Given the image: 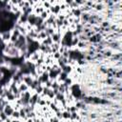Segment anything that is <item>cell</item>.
<instances>
[{
  "instance_id": "obj_6",
  "label": "cell",
  "mask_w": 122,
  "mask_h": 122,
  "mask_svg": "<svg viewBox=\"0 0 122 122\" xmlns=\"http://www.w3.org/2000/svg\"><path fill=\"white\" fill-rule=\"evenodd\" d=\"M60 120L57 118V117H55V116H53V117H51V122H59Z\"/></svg>"
},
{
  "instance_id": "obj_2",
  "label": "cell",
  "mask_w": 122,
  "mask_h": 122,
  "mask_svg": "<svg viewBox=\"0 0 122 122\" xmlns=\"http://www.w3.org/2000/svg\"><path fill=\"white\" fill-rule=\"evenodd\" d=\"M13 111H14V109H13V107H12L10 104H7V105L3 108V112L6 113V115H7L8 117H11V114H12Z\"/></svg>"
},
{
  "instance_id": "obj_5",
  "label": "cell",
  "mask_w": 122,
  "mask_h": 122,
  "mask_svg": "<svg viewBox=\"0 0 122 122\" xmlns=\"http://www.w3.org/2000/svg\"><path fill=\"white\" fill-rule=\"evenodd\" d=\"M11 118H12V119H15V120H19V118H20L19 111L14 110V111H13V112H12V114H11Z\"/></svg>"
},
{
  "instance_id": "obj_1",
  "label": "cell",
  "mask_w": 122,
  "mask_h": 122,
  "mask_svg": "<svg viewBox=\"0 0 122 122\" xmlns=\"http://www.w3.org/2000/svg\"><path fill=\"white\" fill-rule=\"evenodd\" d=\"M0 36H1L2 42L6 44V43L10 42V37H11V30H8V31H5V32H2V33H0Z\"/></svg>"
},
{
  "instance_id": "obj_4",
  "label": "cell",
  "mask_w": 122,
  "mask_h": 122,
  "mask_svg": "<svg viewBox=\"0 0 122 122\" xmlns=\"http://www.w3.org/2000/svg\"><path fill=\"white\" fill-rule=\"evenodd\" d=\"M62 118L63 119H71V112L68 111H62Z\"/></svg>"
},
{
  "instance_id": "obj_3",
  "label": "cell",
  "mask_w": 122,
  "mask_h": 122,
  "mask_svg": "<svg viewBox=\"0 0 122 122\" xmlns=\"http://www.w3.org/2000/svg\"><path fill=\"white\" fill-rule=\"evenodd\" d=\"M17 87H18V91H19L20 93H21V92H28V91L30 90V87H29L27 84H25L24 82H21L19 85H17Z\"/></svg>"
}]
</instances>
